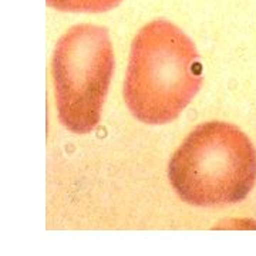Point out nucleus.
Segmentation results:
<instances>
[{
	"label": "nucleus",
	"mask_w": 256,
	"mask_h": 256,
	"mask_svg": "<svg viewBox=\"0 0 256 256\" xmlns=\"http://www.w3.org/2000/svg\"><path fill=\"white\" fill-rule=\"evenodd\" d=\"M122 0H46L47 6L62 12L101 13L117 8Z\"/></svg>",
	"instance_id": "4"
},
{
	"label": "nucleus",
	"mask_w": 256,
	"mask_h": 256,
	"mask_svg": "<svg viewBox=\"0 0 256 256\" xmlns=\"http://www.w3.org/2000/svg\"><path fill=\"white\" fill-rule=\"evenodd\" d=\"M168 176L180 198L191 205L236 204L255 186V146L236 126L204 122L171 156Z\"/></svg>",
	"instance_id": "2"
},
{
	"label": "nucleus",
	"mask_w": 256,
	"mask_h": 256,
	"mask_svg": "<svg viewBox=\"0 0 256 256\" xmlns=\"http://www.w3.org/2000/svg\"><path fill=\"white\" fill-rule=\"evenodd\" d=\"M114 73L106 28L78 24L57 42L52 60L58 120L68 131L88 134L98 126Z\"/></svg>",
	"instance_id": "3"
},
{
	"label": "nucleus",
	"mask_w": 256,
	"mask_h": 256,
	"mask_svg": "<svg viewBox=\"0 0 256 256\" xmlns=\"http://www.w3.org/2000/svg\"><path fill=\"white\" fill-rule=\"evenodd\" d=\"M201 82L196 47L181 28L160 18L138 32L124 82V98L136 118L151 126L174 121Z\"/></svg>",
	"instance_id": "1"
}]
</instances>
